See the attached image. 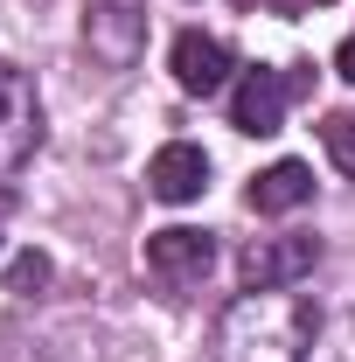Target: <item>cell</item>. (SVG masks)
<instances>
[{
	"mask_svg": "<svg viewBox=\"0 0 355 362\" xmlns=\"http://www.w3.org/2000/svg\"><path fill=\"white\" fill-rule=\"evenodd\" d=\"M313 341H320V307L293 286L237 293L216 314V334H209L216 362H307Z\"/></svg>",
	"mask_w": 355,
	"mask_h": 362,
	"instance_id": "1",
	"label": "cell"
},
{
	"mask_svg": "<svg viewBox=\"0 0 355 362\" xmlns=\"http://www.w3.org/2000/svg\"><path fill=\"white\" fill-rule=\"evenodd\" d=\"M209 188V153L188 146V139H168L153 160H146V195L153 202H195Z\"/></svg>",
	"mask_w": 355,
	"mask_h": 362,
	"instance_id": "7",
	"label": "cell"
},
{
	"mask_svg": "<svg viewBox=\"0 0 355 362\" xmlns=\"http://www.w3.org/2000/svg\"><path fill=\"white\" fill-rule=\"evenodd\" d=\"M35 146H42V98H35V77L0 56V188L35 160Z\"/></svg>",
	"mask_w": 355,
	"mask_h": 362,
	"instance_id": "2",
	"label": "cell"
},
{
	"mask_svg": "<svg viewBox=\"0 0 355 362\" xmlns=\"http://www.w3.org/2000/svg\"><path fill=\"white\" fill-rule=\"evenodd\" d=\"M35 286H49V258L42 251H21L14 272H7V293H35Z\"/></svg>",
	"mask_w": 355,
	"mask_h": 362,
	"instance_id": "11",
	"label": "cell"
},
{
	"mask_svg": "<svg viewBox=\"0 0 355 362\" xmlns=\"http://www.w3.org/2000/svg\"><path fill=\"white\" fill-rule=\"evenodd\" d=\"M84 49L98 70H133L146 56V0H84Z\"/></svg>",
	"mask_w": 355,
	"mask_h": 362,
	"instance_id": "3",
	"label": "cell"
},
{
	"mask_svg": "<svg viewBox=\"0 0 355 362\" xmlns=\"http://www.w3.org/2000/svg\"><path fill=\"white\" fill-rule=\"evenodd\" d=\"M175 84L188 90V98H216V90L230 84V49H223L216 35H202V28H188L175 42Z\"/></svg>",
	"mask_w": 355,
	"mask_h": 362,
	"instance_id": "8",
	"label": "cell"
},
{
	"mask_svg": "<svg viewBox=\"0 0 355 362\" xmlns=\"http://www.w3.org/2000/svg\"><path fill=\"white\" fill-rule=\"evenodd\" d=\"M300 90V77H286V70H244L237 90H230V126L237 133H279V119H286V98Z\"/></svg>",
	"mask_w": 355,
	"mask_h": 362,
	"instance_id": "6",
	"label": "cell"
},
{
	"mask_svg": "<svg viewBox=\"0 0 355 362\" xmlns=\"http://www.w3.org/2000/svg\"><path fill=\"white\" fill-rule=\"evenodd\" d=\"M300 202H313V168L307 160H272L265 175L251 181V209L258 216H293Z\"/></svg>",
	"mask_w": 355,
	"mask_h": 362,
	"instance_id": "9",
	"label": "cell"
},
{
	"mask_svg": "<svg viewBox=\"0 0 355 362\" xmlns=\"http://www.w3.org/2000/svg\"><path fill=\"white\" fill-rule=\"evenodd\" d=\"M209 265H216V237H209V230L175 223V230H153V237H146V272H153L168 293L202 286V279H209Z\"/></svg>",
	"mask_w": 355,
	"mask_h": 362,
	"instance_id": "5",
	"label": "cell"
},
{
	"mask_svg": "<svg viewBox=\"0 0 355 362\" xmlns=\"http://www.w3.org/2000/svg\"><path fill=\"white\" fill-rule=\"evenodd\" d=\"M334 77H349V84H355V28H349V42L334 49Z\"/></svg>",
	"mask_w": 355,
	"mask_h": 362,
	"instance_id": "12",
	"label": "cell"
},
{
	"mask_svg": "<svg viewBox=\"0 0 355 362\" xmlns=\"http://www.w3.org/2000/svg\"><path fill=\"white\" fill-rule=\"evenodd\" d=\"M320 146H327V160L355 181V112H327V126H320Z\"/></svg>",
	"mask_w": 355,
	"mask_h": 362,
	"instance_id": "10",
	"label": "cell"
},
{
	"mask_svg": "<svg viewBox=\"0 0 355 362\" xmlns=\"http://www.w3.org/2000/svg\"><path fill=\"white\" fill-rule=\"evenodd\" d=\"M313 265H320V237H307V230L251 237V244H244V258H237V272H244V293H265V286H300Z\"/></svg>",
	"mask_w": 355,
	"mask_h": 362,
	"instance_id": "4",
	"label": "cell"
}]
</instances>
